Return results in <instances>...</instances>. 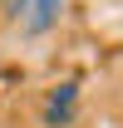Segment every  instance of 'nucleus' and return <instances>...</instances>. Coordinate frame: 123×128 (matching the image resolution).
<instances>
[{"mask_svg": "<svg viewBox=\"0 0 123 128\" xmlns=\"http://www.w3.org/2000/svg\"><path fill=\"white\" fill-rule=\"evenodd\" d=\"M25 10H30V0H5V5H0V20H5V25H25Z\"/></svg>", "mask_w": 123, "mask_h": 128, "instance_id": "obj_3", "label": "nucleus"}, {"mask_svg": "<svg viewBox=\"0 0 123 128\" xmlns=\"http://www.w3.org/2000/svg\"><path fill=\"white\" fill-rule=\"evenodd\" d=\"M74 104H79V84H59L44 104V128H69L74 123Z\"/></svg>", "mask_w": 123, "mask_h": 128, "instance_id": "obj_2", "label": "nucleus"}, {"mask_svg": "<svg viewBox=\"0 0 123 128\" xmlns=\"http://www.w3.org/2000/svg\"><path fill=\"white\" fill-rule=\"evenodd\" d=\"M64 10H69V0H30V10H25V25H20V30L30 34V40H40V34H49V30L64 20Z\"/></svg>", "mask_w": 123, "mask_h": 128, "instance_id": "obj_1", "label": "nucleus"}, {"mask_svg": "<svg viewBox=\"0 0 123 128\" xmlns=\"http://www.w3.org/2000/svg\"><path fill=\"white\" fill-rule=\"evenodd\" d=\"M10 128H15V123H10Z\"/></svg>", "mask_w": 123, "mask_h": 128, "instance_id": "obj_4", "label": "nucleus"}]
</instances>
